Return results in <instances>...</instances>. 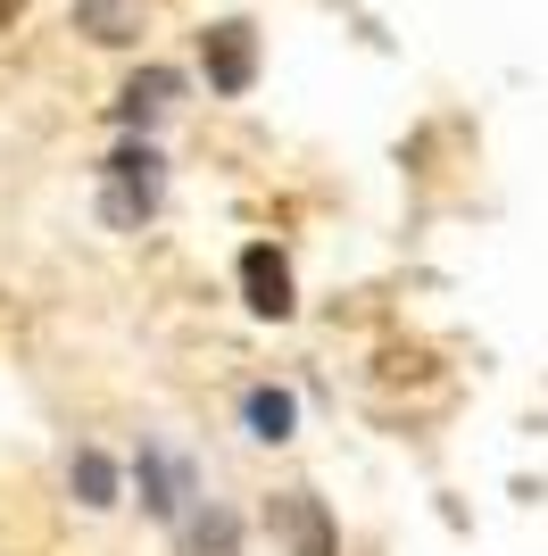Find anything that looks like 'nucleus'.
Segmentation results:
<instances>
[{
    "instance_id": "5",
    "label": "nucleus",
    "mask_w": 548,
    "mask_h": 556,
    "mask_svg": "<svg viewBox=\"0 0 548 556\" xmlns=\"http://www.w3.org/2000/svg\"><path fill=\"white\" fill-rule=\"evenodd\" d=\"M150 166H159V159H150V150H125V159H116V175H125V184H141V208L159 200V175H150ZM109 208H116V216H134V191H116Z\"/></svg>"
},
{
    "instance_id": "3",
    "label": "nucleus",
    "mask_w": 548,
    "mask_h": 556,
    "mask_svg": "<svg viewBox=\"0 0 548 556\" xmlns=\"http://www.w3.org/2000/svg\"><path fill=\"white\" fill-rule=\"evenodd\" d=\"M274 523L299 540V556H333V532H324V507H316V498H274Z\"/></svg>"
},
{
    "instance_id": "7",
    "label": "nucleus",
    "mask_w": 548,
    "mask_h": 556,
    "mask_svg": "<svg viewBox=\"0 0 548 556\" xmlns=\"http://www.w3.org/2000/svg\"><path fill=\"white\" fill-rule=\"evenodd\" d=\"M250 424H258V441H283V432H291V399H283V391H258L250 399Z\"/></svg>"
},
{
    "instance_id": "2",
    "label": "nucleus",
    "mask_w": 548,
    "mask_h": 556,
    "mask_svg": "<svg viewBox=\"0 0 548 556\" xmlns=\"http://www.w3.org/2000/svg\"><path fill=\"white\" fill-rule=\"evenodd\" d=\"M241 291H250L258 316H291V266H283L274 250H250V257H241Z\"/></svg>"
},
{
    "instance_id": "9",
    "label": "nucleus",
    "mask_w": 548,
    "mask_h": 556,
    "mask_svg": "<svg viewBox=\"0 0 548 556\" xmlns=\"http://www.w3.org/2000/svg\"><path fill=\"white\" fill-rule=\"evenodd\" d=\"M17 9H25V0H0V25H9V17H17Z\"/></svg>"
},
{
    "instance_id": "1",
    "label": "nucleus",
    "mask_w": 548,
    "mask_h": 556,
    "mask_svg": "<svg viewBox=\"0 0 548 556\" xmlns=\"http://www.w3.org/2000/svg\"><path fill=\"white\" fill-rule=\"evenodd\" d=\"M208 84L216 92H250V75H258V50H250V25H208Z\"/></svg>"
},
{
    "instance_id": "4",
    "label": "nucleus",
    "mask_w": 548,
    "mask_h": 556,
    "mask_svg": "<svg viewBox=\"0 0 548 556\" xmlns=\"http://www.w3.org/2000/svg\"><path fill=\"white\" fill-rule=\"evenodd\" d=\"M75 17L91 25V42H134V34H141L134 0H75Z\"/></svg>"
},
{
    "instance_id": "8",
    "label": "nucleus",
    "mask_w": 548,
    "mask_h": 556,
    "mask_svg": "<svg viewBox=\"0 0 548 556\" xmlns=\"http://www.w3.org/2000/svg\"><path fill=\"white\" fill-rule=\"evenodd\" d=\"M75 490H84V507H109V490H116V473L100 457H75Z\"/></svg>"
},
{
    "instance_id": "6",
    "label": "nucleus",
    "mask_w": 548,
    "mask_h": 556,
    "mask_svg": "<svg viewBox=\"0 0 548 556\" xmlns=\"http://www.w3.org/2000/svg\"><path fill=\"white\" fill-rule=\"evenodd\" d=\"M166 100H175V75H166V67H150V75L125 84V116H159Z\"/></svg>"
}]
</instances>
